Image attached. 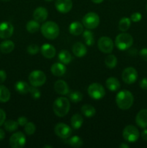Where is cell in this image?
<instances>
[{"label": "cell", "mask_w": 147, "mask_h": 148, "mask_svg": "<svg viewBox=\"0 0 147 148\" xmlns=\"http://www.w3.org/2000/svg\"><path fill=\"white\" fill-rule=\"evenodd\" d=\"M139 55L143 60L147 62V48H144V49H141L139 52Z\"/></svg>", "instance_id": "cell-41"}, {"label": "cell", "mask_w": 147, "mask_h": 148, "mask_svg": "<svg viewBox=\"0 0 147 148\" xmlns=\"http://www.w3.org/2000/svg\"><path fill=\"white\" fill-rule=\"evenodd\" d=\"M1 1H10V0H1Z\"/></svg>", "instance_id": "cell-50"}, {"label": "cell", "mask_w": 147, "mask_h": 148, "mask_svg": "<svg viewBox=\"0 0 147 148\" xmlns=\"http://www.w3.org/2000/svg\"><path fill=\"white\" fill-rule=\"evenodd\" d=\"M122 79L125 83L131 85L134 83L138 79V72L132 66L127 67L122 71Z\"/></svg>", "instance_id": "cell-10"}, {"label": "cell", "mask_w": 147, "mask_h": 148, "mask_svg": "<svg viewBox=\"0 0 147 148\" xmlns=\"http://www.w3.org/2000/svg\"><path fill=\"white\" fill-rule=\"evenodd\" d=\"M40 30L43 36L48 40L56 39L60 33L59 25L53 21L45 22L42 26H40Z\"/></svg>", "instance_id": "cell-2"}, {"label": "cell", "mask_w": 147, "mask_h": 148, "mask_svg": "<svg viewBox=\"0 0 147 148\" xmlns=\"http://www.w3.org/2000/svg\"><path fill=\"white\" fill-rule=\"evenodd\" d=\"M14 33V26L9 22L0 23V38L7 39L11 37Z\"/></svg>", "instance_id": "cell-13"}, {"label": "cell", "mask_w": 147, "mask_h": 148, "mask_svg": "<svg viewBox=\"0 0 147 148\" xmlns=\"http://www.w3.org/2000/svg\"><path fill=\"white\" fill-rule=\"evenodd\" d=\"M105 63L107 67H108L109 69H113L118 64V59L115 55L110 54L105 57Z\"/></svg>", "instance_id": "cell-34"}, {"label": "cell", "mask_w": 147, "mask_h": 148, "mask_svg": "<svg viewBox=\"0 0 147 148\" xmlns=\"http://www.w3.org/2000/svg\"><path fill=\"white\" fill-rule=\"evenodd\" d=\"M139 86L141 89L144 90H147V78L144 77L140 81Z\"/></svg>", "instance_id": "cell-43"}, {"label": "cell", "mask_w": 147, "mask_h": 148, "mask_svg": "<svg viewBox=\"0 0 147 148\" xmlns=\"http://www.w3.org/2000/svg\"><path fill=\"white\" fill-rule=\"evenodd\" d=\"M119 147L120 148H128L129 147V146H128V145L125 144V143H122V144L120 145Z\"/></svg>", "instance_id": "cell-47"}, {"label": "cell", "mask_w": 147, "mask_h": 148, "mask_svg": "<svg viewBox=\"0 0 147 148\" xmlns=\"http://www.w3.org/2000/svg\"><path fill=\"white\" fill-rule=\"evenodd\" d=\"M45 1H53V0H45Z\"/></svg>", "instance_id": "cell-51"}, {"label": "cell", "mask_w": 147, "mask_h": 148, "mask_svg": "<svg viewBox=\"0 0 147 148\" xmlns=\"http://www.w3.org/2000/svg\"><path fill=\"white\" fill-rule=\"evenodd\" d=\"M54 132L58 137L63 140H66L70 137L72 134L71 128L64 123H58L55 126Z\"/></svg>", "instance_id": "cell-11"}, {"label": "cell", "mask_w": 147, "mask_h": 148, "mask_svg": "<svg viewBox=\"0 0 147 148\" xmlns=\"http://www.w3.org/2000/svg\"><path fill=\"white\" fill-rule=\"evenodd\" d=\"M39 51H40V48L36 44H30L27 48V51L31 55L37 54L39 52Z\"/></svg>", "instance_id": "cell-38"}, {"label": "cell", "mask_w": 147, "mask_h": 148, "mask_svg": "<svg viewBox=\"0 0 147 148\" xmlns=\"http://www.w3.org/2000/svg\"><path fill=\"white\" fill-rule=\"evenodd\" d=\"M5 137V132L2 129H0V140H4Z\"/></svg>", "instance_id": "cell-46"}, {"label": "cell", "mask_w": 147, "mask_h": 148, "mask_svg": "<svg viewBox=\"0 0 147 148\" xmlns=\"http://www.w3.org/2000/svg\"><path fill=\"white\" fill-rule=\"evenodd\" d=\"M25 143L26 137L21 132L14 133L10 138V145L12 148H22Z\"/></svg>", "instance_id": "cell-12"}, {"label": "cell", "mask_w": 147, "mask_h": 148, "mask_svg": "<svg viewBox=\"0 0 147 148\" xmlns=\"http://www.w3.org/2000/svg\"><path fill=\"white\" fill-rule=\"evenodd\" d=\"M4 127L6 131H7L8 132H13L18 129L19 124L17 121L10 119L5 121V122L4 123Z\"/></svg>", "instance_id": "cell-32"}, {"label": "cell", "mask_w": 147, "mask_h": 148, "mask_svg": "<svg viewBox=\"0 0 147 148\" xmlns=\"http://www.w3.org/2000/svg\"><path fill=\"white\" fill-rule=\"evenodd\" d=\"M98 49L101 52L105 53H110L114 48V43L112 39L108 36H102L98 40Z\"/></svg>", "instance_id": "cell-9"}, {"label": "cell", "mask_w": 147, "mask_h": 148, "mask_svg": "<svg viewBox=\"0 0 147 148\" xmlns=\"http://www.w3.org/2000/svg\"><path fill=\"white\" fill-rule=\"evenodd\" d=\"M91 1L93 3H95V4H100V3H102L104 0H91Z\"/></svg>", "instance_id": "cell-48"}, {"label": "cell", "mask_w": 147, "mask_h": 148, "mask_svg": "<svg viewBox=\"0 0 147 148\" xmlns=\"http://www.w3.org/2000/svg\"><path fill=\"white\" fill-rule=\"evenodd\" d=\"M65 143H67L68 145L73 147H80L83 145V140H82L80 137L77 135L73 136L71 137H69L67 141H65Z\"/></svg>", "instance_id": "cell-28"}, {"label": "cell", "mask_w": 147, "mask_h": 148, "mask_svg": "<svg viewBox=\"0 0 147 148\" xmlns=\"http://www.w3.org/2000/svg\"><path fill=\"white\" fill-rule=\"evenodd\" d=\"M134 98L133 94L127 90H122L118 92L115 102L118 108L121 110H128L133 104Z\"/></svg>", "instance_id": "cell-1"}, {"label": "cell", "mask_w": 147, "mask_h": 148, "mask_svg": "<svg viewBox=\"0 0 147 148\" xmlns=\"http://www.w3.org/2000/svg\"><path fill=\"white\" fill-rule=\"evenodd\" d=\"M146 11H147V3H146Z\"/></svg>", "instance_id": "cell-52"}, {"label": "cell", "mask_w": 147, "mask_h": 148, "mask_svg": "<svg viewBox=\"0 0 147 148\" xmlns=\"http://www.w3.org/2000/svg\"><path fill=\"white\" fill-rule=\"evenodd\" d=\"M82 33H83V38L84 40L85 43L89 46H93L95 42L93 33L91 30H89V29H87Z\"/></svg>", "instance_id": "cell-31"}, {"label": "cell", "mask_w": 147, "mask_h": 148, "mask_svg": "<svg viewBox=\"0 0 147 148\" xmlns=\"http://www.w3.org/2000/svg\"><path fill=\"white\" fill-rule=\"evenodd\" d=\"M7 79V73L5 71L0 70V85L2 84Z\"/></svg>", "instance_id": "cell-44"}, {"label": "cell", "mask_w": 147, "mask_h": 148, "mask_svg": "<svg viewBox=\"0 0 147 148\" xmlns=\"http://www.w3.org/2000/svg\"><path fill=\"white\" fill-rule=\"evenodd\" d=\"M59 60L60 61L61 63L63 64H68L70 63L72 60V56L70 53V52L68 51L67 50H62L59 52Z\"/></svg>", "instance_id": "cell-26"}, {"label": "cell", "mask_w": 147, "mask_h": 148, "mask_svg": "<svg viewBox=\"0 0 147 148\" xmlns=\"http://www.w3.org/2000/svg\"><path fill=\"white\" fill-rule=\"evenodd\" d=\"M82 24H83L84 27L89 30L96 28L99 24V15L93 12H88L82 18Z\"/></svg>", "instance_id": "cell-5"}, {"label": "cell", "mask_w": 147, "mask_h": 148, "mask_svg": "<svg viewBox=\"0 0 147 148\" xmlns=\"http://www.w3.org/2000/svg\"><path fill=\"white\" fill-rule=\"evenodd\" d=\"M131 25V19L128 17H122L118 23V28L120 31L126 32L130 28Z\"/></svg>", "instance_id": "cell-33"}, {"label": "cell", "mask_w": 147, "mask_h": 148, "mask_svg": "<svg viewBox=\"0 0 147 148\" xmlns=\"http://www.w3.org/2000/svg\"><path fill=\"white\" fill-rule=\"evenodd\" d=\"M36 131V127L34 123L27 122L24 125V132L27 135H32L34 134Z\"/></svg>", "instance_id": "cell-36"}, {"label": "cell", "mask_w": 147, "mask_h": 148, "mask_svg": "<svg viewBox=\"0 0 147 148\" xmlns=\"http://www.w3.org/2000/svg\"><path fill=\"white\" fill-rule=\"evenodd\" d=\"M69 30L73 36H79L84 32V25L79 22H74L69 25Z\"/></svg>", "instance_id": "cell-22"}, {"label": "cell", "mask_w": 147, "mask_h": 148, "mask_svg": "<svg viewBox=\"0 0 147 148\" xmlns=\"http://www.w3.org/2000/svg\"><path fill=\"white\" fill-rule=\"evenodd\" d=\"M69 98H70V100L72 102L76 103H79L82 101V99H83V94L80 91H72L71 92L69 93Z\"/></svg>", "instance_id": "cell-35"}, {"label": "cell", "mask_w": 147, "mask_h": 148, "mask_svg": "<svg viewBox=\"0 0 147 148\" xmlns=\"http://www.w3.org/2000/svg\"><path fill=\"white\" fill-rule=\"evenodd\" d=\"M40 28V23L36 21L35 20H31L28 21L26 24V30L30 33H37Z\"/></svg>", "instance_id": "cell-29"}, {"label": "cell", "mask_w": 147, "mask_h": 148, "mask_svg": "<svg viewBox=\"0 0 147 148\" xmlns=\"http://www.w3.org/2000/svg\"><path fill=\"white\" fill-rule=\"evenodd\" d=\"M48 15L47 9L43 7H38L33 12V18L39 23H43L46 20Z\"/></svg>", "instance_id": "cell-15"}, {"label": "cell", "mask_w": 147, "mask_h": 148, "mask_svg": "<svg viewBox=\"0 0 147 148\" xmlns=\"http://www.w3.org/2000/svg\"><path fill=\"white\" fill-rule=\"evenodd\" d=\"M84 123V119L82 116L79 114H76L72 116L71 119V125L74 130L81 128Z\"/></svg>", "instance_id": "cell-24"}, {"label": "cell", "mask_w": 147, "mask_h": 148, "mask_svg": "<svg viewBox=\"0 0 147 148\" xmlns=\"http://www.w3.org/2000/svg\"><path fill=\"white\" fill-rule=\"evenodd\" d=\"M141 18H142V15L140 12H134L131 15V20L133 23H138V22L141 21Z\"/></svg>", "instance_id": "cell-39"}, {"label": "cell", "mask_w": 147, "mask_h": 148, "mask_svg": "<svg viewBox=\"0 0 147 148\" xmlns=\"http://www.w3.org/2000/svg\"><path fill=\"white\" fill-rule=\"evenodd\" d=\"M81 111H82L83 115H84L86 117H88V118L94 116L96 114V109L95 108V107L89 105V104H85V105L82 106Z\"/></svg>", "instance_id": "cell-30"}, {"label": "cell", "mask_w": 147, "mask_h": 148, "mask_svg": "<svg viewBox=\"0 0 147 148\" xmlns=\"http://www.w3.org/2000/svg\"><path fill=\"white\" fill-rule=\"evenodd\" d=\"M29 92L31 95V97L34 99H38L41 96V92L37 88V87H30Z\"/></svg>", "instance_id": "cell-37"}, {"label": "cell", "mask_w": 147, "mask_h": 148, "mask_svg": "<svg viewBox=\"0 0 147 148\" xmlns=\"http://www.w3.org/2000/svg\"><path fill=\"white\" fill-rule=\"evenodd\" d=\"M56 9L61 13H67L71 11L73 7L72 0H56Z\"/></svg>", "instance_id": "cell-14"}, {"label": "cell", "mask_w": 147, "mask_h": 148, "mask_svg": "<svg viewBox=\"0 0 147 148\" xmlns=\"http://www.w3.org/2000/svg\"><path fill=\"white\" fill-rule=\"evenodd\" d=\"M28 79L32 86L38 88L46 83V75L43 71L34 70L29 75Z\"/></svg>", "instance_id": "cell-6"}, {"label": "cell", "mask_w": 147, "mask_h": 148, "mask_svg": "<svg viewBox=\"0 0 147 148\" xmlns=\"http://www.w3.org/2000/svg\"><path fill=\"white\" fill-rule=\"evenodd\" d=\"M54 90L58 94L61 95H66L69 93V88L68 84L62 79H59L54 84Z\"/></svg>", "instance_id": "cell-16"}, {"label": "cell", "mask_w": 147, "mask_h": 148, "mask_svg": "<svg viewBox=\"0 0 147 148\" xmlns=\"http://www.w3.org/2000/svg\"><path fill=\"white\" fill-rule=\"evenodd\" d=\"M141 138L144 140V141H147V129H144V131L141 132Z\"/></svg>", "instance_id": "cell-45"}, {"label": "cell", "mask_w": 147, "mask_h": 148, "mask_svg": "<svg viewBox=\"0 0 147 148\" xmlns=\"http://www.w3.org/2000/svg\"><path fill=\"white\" fill-rule=\"evenodd\" d=\"M14 88L20 94H26L30 91V85L24 81H17L14 85Z\"/></svg>", "instance_id": "cell-25"}, {"label": "cell", "mask_w": 147, "mask_h": 148, "mask_svg": "<svg viewBox=\"0 0 147 148\" xmlns=\"http://www.w3.org/2000/svg\"><path fill=\"white\" fill-rule=\"evenodd\" d=\"M44 147H45V148H46V147L51 148V147H52V146H50V145H46V146H44Z\"/></svg>", "instance_id": "cell-49"}, {"label": "cell", "mask_w": 147, "mask_h": 148, "mask_svg": "<svg viewBox=\"0 0 147 148\" xmlns=\"http://www.w3.org/2000/svg\"><path fill=\"white\" fill-rule=\"evenodd\" d=\"M14 43L12 40H6L0 44V51L3 53H10L14 50Z\"/></svg>", "instance_id": "cell-23"}, {"label": "cell", "mask_w": 147, "mask_h": 148, "mask_svg": "<svg viewBox=\"0 0 147 148\" xmlns=\"http://www.w3.org/2000/svg\"><path fill=\"white\" fill-rule=\"evenodd\" d=\"M53 110L54 114L59 117H64L67 115L70 110V102L65 97H59L56 98L53 104Z\"/></svg>", "instance_id": "cell-3"}, {"label": "cell", "mask_w": 147, "mask_h": 148, "mask_svg": "<svg viewBox=\"0 0 147 148\" xmlns=\"http://www.w3.org/2000/svg\"><path fill=\"white\" fill-rule=\"evenodd\" d=\"M11 93L6 86L0 85V103H7L10 101Z\"/></svg>", "instance_id": "cell-27"}, {"label": "cell", "mask_w": 147, "mask_h": 148, "mask_svg": "<svg viewBox=\"0 0 147 148\" xmlns=\"http://www.w3.org/2000/svg\"><path fill=\"white\" fill-rule=\"evenodd\" d=\"M40 52L44 57L52 59L56 56V50L55 47L49 43H45L40 48Z\"/></svg>", "instance_id": "cell-17"}, {"label": "cell", "mask_w": 147, "mask_h": 148, "mask_svg": "<svg viewBox=\"0 0 147 148\" xmlns=\"http://www.w3.org/2000/svg\"><path fill=\"white\" fill-rule=\"evenodd\" d=\"M50 71L52 74L56 77H61L64 75L66 72V67L65 64L61 62L54 63L50 67Z\"/></svg>", "instance_id": "cell-20"}, {"label": "cell", "mask_w": 147, "mask_h": 148, "mask_svg": "<svg viewBox=\"0 0 147 148\" xmlns=\"http://www.w3.org/2000/svg\"><path fill=\"white\" fill-rule=\"evenodd\" d=\"M6 120V113L3 109L0 108V127L4 124Z\"/></svg>", "instance_id": "cell-42"}, {"label": "cell", "mask_w": 147, "mask_h": 148, "mask_svg": "<svg viewBox=\"0 0 147 148\" xmlns=\"http://www.w3.org/2000/svg\"><path fill=\"white\" fill-rule=\"evenodd\" d=\"M87 92L89 96L95 100H99L104 98L105 95V90L101 84L97 82L92 83L87 89Z\"/></svg>", "instance_id": "cell-7"}, {"label": "cell", "mask_w": 147, "mask_h": 148, "mask_svg": "<svg viewBox=\"0 0 147 148\" xmlns=\"http://www.w3.org/2000/svg\"><path fill=\"white\" fill-rule=\"evenodd\" d=\"M105 84H106L107 88H108L109 90H110L111 92L118 91V90L120 88V81L118 80L116 77H113L108 78Z\"/></svg>", "instance_id": "cell-21"}, {"label": "cell", "mask_w": 147, "mask_h": 148, "mask_svg": "<svg viewBox=\"0 0 147 148\" xmlns=\"http://www.w3.org/2000/svg\"><path fill=\"white\" fill-rule=\"evenodd\" d=\"M123 139L128 143H135L140 137L138 130L133 125H128L122 131Z\"/></svg>", "instance_id": "cell-8"}, {"label": "cell", "mask_w": 147, "mask_h": 148, "mask_svg": "<svg viewBox=\"0 0 147 148\" xmlns=\"http://www.w3.org/2000/svg\"><path fill=\"white\" fill-rule=\"evenodd\" d=\"M17 123H18L19 126H21V127H24L26 124L28 122V119L27 118H26L25 116H20L17 119Z\"/></svg>", "instance_id": "cell-40"}, {"label": "cell", "mask_w": 147, "mask_h": 148, "mask_svg": "<svg viewBox=\"0 0 147 148\" xmlns=\"http://www.w3.org/2000/svg\"><path fill=\"white\" fill-rule=\"evenodd\" d=\"M135 123L142 129L147 128V109H142L135 116Z\"/></svg>", "instance_id": "cell-18"}, {"label": "cell", "mask_w": 147, "mask_h": 148, "mask_svg": "<svg viewBox=\"0 0 147 148\" xmlns=\"http://www.w3.org/2000/svg\"><path fill=\"white\" fill-rule=\"evenodd\" d=\"M133 43V38L132 36L126 33H120L116 36L115 44L116 47L120 51H125L130 49Z\"/></svg>", "instance_id": "cell-4"}, {"label": "cell", "mask_w": 147, "mask_h": 148, "mask_svg": "<svg viewBox=\"0 0 147 148\" xmlns=\"http://www.w3.org/2000/svg\"><path fill=\"white\" fill-rule=\"evenodd\" d=\"M72 51L76 57L82 58L86 54V47L82 42H76L72 47Z\"/></svg>", "instance_id": "cell-19"}]
</instances>
